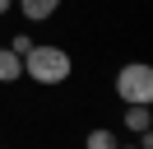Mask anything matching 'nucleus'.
<instances>
[{
	"label": "nucleus",
	"mask_w": 153,
	"mask_h": 149,
	"mask_svg": "<svg viewBox=\"0 0 153 149\" xmlns=\"http://www.w3.org/2000/svg\"><path fill=\"white\" fill-rule=\"evenodd\" d=\"M116 98H121L125 107H134V102L149 107L153 102V65H144V61L121 65V70H116Z\"/></svg>",
	"instance_id": "2"
},
{
	"label": "nucleus",
	"mask_w": 153,
	"mask_h": 149,
	"mask_svg": "<svg viewBox=\"0 0 153 149\" xmlns=\"http://www.w3.org/2000/svg\"><path fill=\"white\" fill-rule=\"evenodd\" d=\"M10 5H14V0H0V14H10Z\"/></svg>",
	"instance_id": "8"
},
{
	"label": "nucleus",
	"mask_w": 153,
	"mask_h": 149,
	"mask_svg": "<svg viewBox=\"0 0 153 149\" xmlns=\"http://www.w3.org/2000/svg\"><path fill=\"white\" fill-rule=\"evenodd\" d=\"M70 70H74V61H70L65 47H51V42H33L28 51H23V79L42 84V89H56V84L70 79Z\"/></svg>",
	"instance_id": "1"
},
{
	"label": "nucleus",
	"mask_w": 153,
	"mask_h": 149,
	"mask_svg": "<svg viewBox=\"0 0 153 149\" xmlns=\"http://www.w3.org/2000/svg\"><path fill=\"white\" fill-rule=\"evenodd\" d=\"M149 126H153V112L144 107V102H134V107H125V130H134V135H144Z\"/></svg>",
	"instance_id": "5"
},
{
	"label": "nucleus",
	"mask_w": 153,
	"mask_h": 149,
	"mask_svg": "<svg viewBox=\"0 0 153 149\" xmlns=\"http://www.w3.org/2000/svg\"><path fill=\"white\" fill-rule=\"evenodd\" d=\"M14 5H19V14L28 19V23H47V19L65 5V0H14Z\"/></svg>",
	"instance_id": "3"
},
{
	"label": "nucleus",
	"mask_w": 153,
	"mask_h": 149,
	"mask_svg": "<svg viewBox=\"0 0 153 149\" xmlns=\"http://www.w3.org/2000/svg\"><path fill=\"white\" fill-rule=\"evenodd\" d=\"M14 79H23V56L0 47V84H14Z\"/></svg>",
	"instance_id": "4"
},
{
	"label": "nucleus",
	"mask_w": 153,
	"mask_h": 149,
	"mask_svg": "<svg viewBox=\"0 0 153 149\" xmlns=\"http://www.w3.org/2000/svg\"><path fill=\"white\" fill-rule=\"evenodd\" d=\"M28 47H33V37H23V33H19V37H14V42H10V51H19V56H23V51H28Z\"/></svg>",
	"instance_id": "7"
},
{
	"label": "nucleus",
	"mask_w": 153,
	"mask_h": 149,
	"mask_svg": "<svg viewBox=\"0 0 153 149\" xmlns=\"http://www.w3.org/2000/svg\"><path fill=\"white\" fill-rule=\"evenodd\" d=\"M84 149H121V135L107 130V126H97V130H88V135H84Z\"/></svg>",
	"instance_id": "6"
},
{
	"label": "nucleus",
	"mask_w": 153,
	"mask_h": 149,
	"mask_svg": "<svg viewBox=\"0 0 153 149\" xmlns=\"http://www.w3.org/2000/svg\"><path fill=\"white\" fill-rule=\"evenodd\" d=\"M121 149H144V144H121Z\"/></svg>",
	"instance_id": "9"
}]
</instances>
